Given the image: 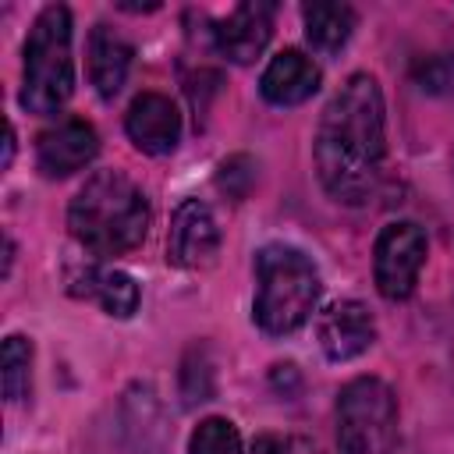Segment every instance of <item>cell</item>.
<instances>
[{"instance_id":"obj_1","label":"cell","mask_w":454,"mask_h":454,"mask_svg":"<svg viewBox=\"0 0 454 454\" xmlns=\"http://www.w3.org/2000/svg\"><path fill=\"white\" fill-rule=\"evenodd\" d=\"M383 92L372 74H351L316 128V170L330 199L358 206L380 181L387 156Z\"/></svg>"},{"instance_id":"obj_18","label":"cell","mask_w":454,"mask_h":454,"mask_svg":"<svg viewBox=\"0 0 454 454\" xmlns=\"http://www.w3.org/2000/svg\"><path fill=\"white\" fill-rule=\"evenodd\" d=\"M248 454H287V447L277 436H255V443H252Z\"/></svg>"},{"instance_id":"obj_10","label":"cell","mask_w":454,"mask_h":454,"mask_svg":"<svg viewBox=\"0 0 454 454\" xmlns=\"http://www.w3.org/2000/svg\"><path fill=\"white\" fill-rule=\"evenodd\" d=\"M124 128H128V138L142 153L163 156L181 138V114L170 103V96H163V92H142V96L131 99V106L124 114Z\"/></svg>"},{"instance_id":"obj_6","label":"cell","mask_w":454,"mask_h":454,"mask_svg":"<svg viewBox=\"0 0 454 454\" xmlns=\"http://www.w3.org/2000/svg\"><path fill=\"white\" fill-rule=\"evenodd\" d=\"M422 262H426V231L419 223L397 220L380 231L372 252V277L387 301H404L415 291Z\"/></svg>"},{"instance_id":"obj_5","label":"cell","mask_w":454,"mask_h":454,"mask_svg":"<svg viewBox=\"0 0 454 454\" xmlns=\"http://www.w3.org/2000/svg\"><path fill=\"white\" fill-rule=\"evenodd\" d=\"M394 436H397L394 390L376 376L351 380L337 397L340 454H390Z\"/></svg>"},{"instance_id":"obj_19","label":"cell","mask_w":454,"mask_h":454,"mask_svg":"<svg viewBox=\"0 0 454 454\" xmlns=\"http://www.w3.org/2000/svg\"><path fill=\"white\" fill-rule=\"evenodd\" d=\"M11 156H14V128L7 124V142H4V167H11Z\"/></svg>"},{"instance_id":"obj_16","label":"cell","mask_w":454,"mask_h":454,"mask_svg":"<svg viewBox=\"0 0 454 454\" xmlns=\"http://www.w3.org/2000/svg\"><path fill=\"white\" fill-rule=\"evenodd\" d=\"M0 362H4V372H0V380H4V397H7L11 404H14V401H25L28 390H32V344H28L21 333H11V337L4 340Z\"/></svg>"},{"instance_id":"obj_2","label":"cell","mask_w":454,"mask_h":454,"mask_svg":"<svg viewBox=\"0 0 454 454\" xmlns=\"http://www.w3.org/2000/svg\"><path fill=\"white\" fill-rule=\"evenodd\" d=\"M149 199L121 170H96L67 209V227L78 245L96 255H124L149 231Z\"/></svg>"},{"instance_id":"obj_14","label":"cell","mask_w":454,"mask_h":454,"mask_svg":"<svg viewBox=\"0 0 454 454\" xmlns=\"http://www.w3.org/2000/svg\"><path fill=\"white\" fill-rule=\"evenodd\" d=\"M301 21H305V39L319 53H337L351 39L358 18H355V7L348 4H305Z\"/></svg>"},{"instance_id":"obj_8","label":"cell","mask_w":454,"mask_h":454,"mask_svg":"<svg viewBox=\"0 0 454 454\" xmlns=\"http://www.w3.org/2000/svg\"><path fill=\"white\" fill-rule=\"evenodd\" d=\"M99 153V135L92 124L67 117L53 128H46L35 142V163L43 177H71L74 170L89 167Z\"/></svg>"},{"instance_id":"obj_9","label":"cell","mask_w":454,"mask_h":454,"mask_svg":"<svg viewBox=\"0 0 454 454\" xmlns=\"http://www.w3.org/2000/svg\"><path fill=\"white\" fill-rule=\"evenodd\" d=\"M270 35H273V4H266V0H245V4H238L213 28L216 50L227 60H234V64H252L255 57H262Z\"/></svg>"},{"instance_id":"obj_4","label":"cell","mask_w":454,"mask_h":454,"mask_svg":"<svg viewBox=\"0 0 454 454\" xmlns=\"http://www.w3.org/2000/svg\"><path fill=\"white\" fill-rule=\"evenodd\" d=\"M74 89V60H71V11L64 4H50L28 28L25 39V78H21V106L32 114H57Z\"/></svg>"},{"instance_id":"obj_3","label":"cell","mask_w":454,"mask_h":454,"mask_svg":"<svg viewBox=\"0 0 454 454\" xmlns=\"http://www.w3.org/2000/svg\"><path fill=\"white\" fill-rule=\"evenodd\" d=\"M319 301V273L291 245H266L255 255V323L270 337L294 333Z\"/></svg>"},{"instance_id":"obj_13","label":"cell","mask_w":454,"mask_h":454,"mask_svg":"<svg viewBox=\"0 0 454 454\" xmlns=\"http://www.w3.org/2000/svg\"><path fill=\"white\" fill-rule=\"evenodd\" d=\"M131 43L114 25H96L89 35V78L103 99H114L131 71Z\"/></svg>"},{"instance_id":"obj_15","label":"cell","mask_w":454,"mask_h":454,"mask_svg":"<svg viewBox=\"0 0 454 454\" xmlns=\"http://www.w3.org/2000/svg\"><path fill=\"white\" fill-rule=\"evenodd\" d=\"M85 294H92L110 316L128 319L138 309V284L121 270H89L85 273Z\"/></svg>"},{"instance_id":"obj_17","label":"cell","mask_w":454,"mask_h":454,"mask_svg":"<svg viewBox=\"0 0 454 454\" xmlns=\"http://www.w3.org/2000/svg\"><path fill=\"white\" fill-rule=\"evenodd\" d=\"M188 454H241V436L231 419H202L188 440Z\"/></svg>"},{"instance_id":"obj_12","label":"cell","mask_w":454,"mask_h":454,"mask_svg":"<svg viewBox=\"0 0 454 454\" xmlns=\"http://www.w3.org/2000/svg\"><path fill=\"white\" fill-rule=\"evenodd\" d=\"M316 89H319V67L301 50H280L259 78V92L273 106H298Z\"/></svg>"},{"instance_id":"obj_7","label":"cell","mask_w":454,"mask_h":454,"mask_svg":"<svg viewBox=\"0 0 454 454\" xmlns=\"http://www.w3.org/2000/svg\"><path fill=\"white\" fill-rule=\"evenodd\" d=\"M216 248H220V231H216L209 206L199 199H184L170 216L167 262L181 270H202L216 259Z\"/></svg>"},{"instance_id":"obj_11","label":"cell","mask_w":454,"mask_h":454,"mask_svg":"<svg viewBox=\"0 0 454 454\" xmlns=\"http://www.w3.org/2000/svg\"><path fill=\"white\" fill-rule=\"evenodd\" d=\"M376 340V323L362 301H333L319 316V348L330 362L358 358Z\"/></svg>"}]
</instances>
